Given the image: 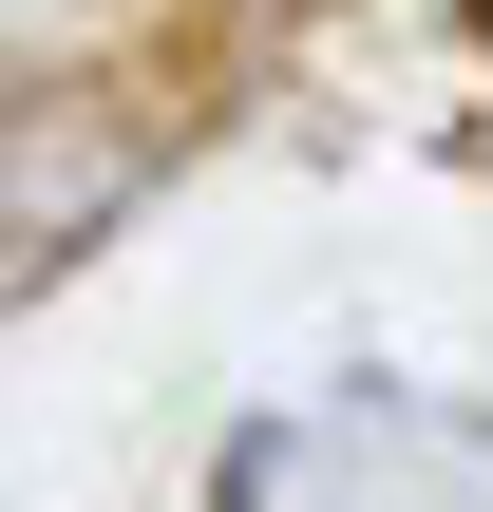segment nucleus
<instances>
[{
    "mask_svg": "<svg viewBox=\"0 0 493 512\" xmlns=\"http://www.w3.org/2000/svg\"><path fill=\"white\" fill-rule=\"evenodd\" d=\"M475 19H493V0H475Z\"/></svg>",
    "mask_w": 493,
    "mask_h": 512,
    "instance_id": "obj_1",
    "label": "nucleus"
}]
</instances>
